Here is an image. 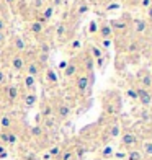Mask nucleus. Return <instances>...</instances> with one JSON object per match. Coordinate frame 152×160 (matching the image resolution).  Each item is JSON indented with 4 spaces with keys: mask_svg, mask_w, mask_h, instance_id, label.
Segmentation results:
<instances>
[{
    "mask_svg": "<svg viewBox=\"0 0 152 160\" xmlns=\"http://www.w3.org/2000/svg\"><path fill=\"white\" fill-rule=\"evenodd\" d=\"M59 158H61V160H77L74 150H62V154H61Z\"/></svg>",
    "mask_w": 152,
    "mask_h": 160,
    "instance_id": "6ab92c4d",
    "label": "nucleus"
},
{
    "mask_svg": "<svg viewBox=\"0 0 152 160\" xmlns=\"http://www.w3.org/2000/svg\"><path fill=\"white\" fill-rule=\"evenodd\" d=\"M38 72H39L38 65H36L34 62H30V65H28V75H31V77H36V75H38Z\"/></svg>",
    "mask_w": 152,
    "mask_h": 160,
    "instance_id": "4be33fe9",
    "label": "nucleus"
},
{
    "mask_svg": "<svg viewBox=\"0 0 152 160\" xmlns=\"http://www.w3.org/2000/svg\"><path fill=\"white\" fill-rule=\"evenodd\" d=\"M147 18H149V20H152V5L149 7V10H147Z\"/></svg>",
    "mask_w": 152,
    "mask_h": 160,
    "instance_id": "37998d69",
    "label": "nucleus"
},
{
    "mask_svg": "<svg viewBox=\"0 0 152 160\" xmlns=\"http://www.w3.org/2000/svg\"><path fill=\"white\" fill-rule=\"evenodd\" d=\"M31 136L33 137H41L43 136V128L41 126H33L31 128Z\"/></svg>",
    "mask_w": 152,
    "mask_h": 160,
    "instance_id": "bb28decb",
    "label": "nucleus"
},
{
    "mask_svg": "<svg viewBox=\"0 0 152 160\" xmlns=\"http://www.w3.org/2000/svg\"><path fill=\"white\" fill-rule=\"evenodd\" d=\"M134 23H136V33H144V30H146V26H147V23L144 20H141V18H137V20H134Z\"/></svg>",
    "mask_w": 152,
    "mask_h": 160,
    "instance_id": "2eb2a0df",
    "label": "nucleus"
},
{
    "mask_svg": "<svg viewBox=\"0 0 152 160\" xmlns=\"http://www.w3.org/2000/svg\"><path fill=\"white\" fill-rule=\"evenodd\" d=\"M46 80H48L49 83H57V80H59V78H57V74H56L54 70L48 69L46 70Z\"/></svg>",
    "mask_w": 152,
    "mask_h": 160,
    "instance_id": "dca6fc26",
    "label": "nucleus"
},
{
    "mask_svg": "<svg viewBox=\"0 0 152 160\" xmlns=\"http://www.w3.org/2000/svg\"><path fill=\"white\" fill-rule=\"evenodd\" d=\"M2 83H5V74L0 70V85H2Z\"/></svg>",
    "mask_w": 152,
    "mask_h": 160,
    "instance_id": "79ce46f5",
    "label": "nucleus"
},
{
    "mask_svg": "<svg viewBox=\"0 0 152 160\" xmlns=\"http://www.w3.org/2000/svg\"><path fill=\"white\" fill-rule=\"evenodd\" d=\"M89 33H92V34L98 33V25H97V21H90V25H89Z\"/></svg>",
    "mask_w": 152,
    "mask_h": 160,
    "instance_id": "7c9ffc66",
    "label": "nucleus"
},
{
    "mask_svg": "<svg viewBox=\"0 0 152 160\" xmlns=\"http://www.w3.org/2000/svg\"><path fill=\"white\" fill-rule=\"evenodd\" d=\"M7 2H8V3H13V2H15V0H7Z\"/></svg>",
    "mask_w": 152,
    "mask_h": 160,
    "instance_id": "de8ad7c7",
    "label": "nucleus"
},
{
    "mask_svg": "<svg viewBox=\"0 0 152 160\" xmlns=\"http://www.w3.org/2000/svg\"><path fill=\"white\" fill-rule=\"evenodd\" d=\"M119 5H116V3H111L110 7H108V10H114V8H118Z\"/></svg>",
    "mask_w": 152,
    "mask_h": 160,
    "instance_id": "c03bdc74",
    "label": "nucleus"
},
{
    "mask_svg": "<svg viewBox=\"0 0 152 160\" xmlns=\"http://www.w3.org/2000/svg\"><path fill=\"white\" fill-rule=\"evenodd\" d=\"M5 42V33H0V44Z\"/></svg>",
    "mask_w": 152,
    "mask_h": 160,
    "instance_id": "a18cd8bd",
    "label": "nucleus"
},
{
    "mask_svg": "<svg viewBox=\"0 0 152 160\" xmlns=\"http://www.w3.org/2000/svg\"><path fill=\"white\" fill-rule=\"evenodd\" d=\"M141 87L142 88H149V87H152V77H150V74H144L142 77H141Z\"/></svg>",
    "mask_w": 152,
    "mask_h": 160,
    "instance_id": "f8f14e48",
    "label": "nucleus"
},
{
    "mask_svg": "<svg viewBox=\"0 0 152 160\" xmlns=\"http://www.w3.org/2000/svg\"><path fill=\"white\" fill-rule=\"evenodd\" d=\"M85 152H87V149L84 147V145H77V147H75V150H74L75 158H77V160H82V158L85 157Z\"/></svg>",
    "mask_w": 152,
    "mask_h": 160,
    "instance_id": "f3484780",
    "label": "nucleus"
},
{
    "mask_svg": "<svg viewBox=\"0 0 152 160\" xmlns=\"http://www.w3.org/2000/svg\"><path fill=\"white\" fill-rule=\"evenodd\" d=\"M0 142H3V145L8 144V131H0Z\"/></svg>",
    "mask_w": 152,
    "mask_h": 160,
    "instance_id": "c85d7f7f",
    "label": "nucleus"
},
{
    "mask_svg": "<svg viewBox=\"0 0 152 160\" xmlns=\"http://www.w3.org/2000/svg\"><path fill=\"white\" fill-rule=\"evenodd\" d=\"M62 154V149H61V145H53V147L49 149V155L51 157H56V158H59Z\"/></svg>",
    "mask_w": 152,
    "mask_h": 160,
    "instance_id": "412c9836",
    "label": "nucleus"
},
{
    "mask_svg": "<svg viewBox=\"0 0 152 160\" xmlns=\"http://www.w3.org/2000/svg\"><path fill=\"white\" fill-rule=\"evenodd\" d=\"M101 46H103L105 49H108L111 46V39H103V41H101Z\"/></svg>",
    "mask_w": 152,
    "mask_h": 160,
    "instance_id": "e433bc0d",
    "label": "nucleus"
},
{
    "mask_svg": "<svg viewBox=\"0 0 152 160\" xmlns=\"http://www.w3.org/2000/svg\"><path fill=\"white\" fill-rule=\"evenodd\" d=\"M126 158L128 160H144V155H142V152H141V149H129L128 152H126Z\"/></svg>",
    "mask_w": 152,
    "mask_h": 160,
    "instance_id": "39448f33",
    "label": "nucleus"
},
{
    "mask_svg": "<svg viewBox=\"0 0 152 160\" xmlns=\"http://www.w3.org/2000/svg\"><path fill=\"white\" fill-rule=\"evenodd\" d=\"M119 132H121V128H119V124L118 122H113V124L110 126V129H108V139H116V137L119 136Z\"/></svg>",
    "mask_w": 152,
    "mask_h": 160,
    "instance_id": "1a4fd4ad",
    "label": "nucleus"
},
{
    "mask_svg": "<svg viewBox=\"0 0 152 160\" xmlns=\"http://www.w3.org/2000/svg\"><path fill=\"white\" fill-rule=\"evenodd\" d=\"M80 46H82V42L79 41V39H75L74 42H72V46H70V48H72V49H79V48H80Z\"/></svg>",
    "mask_w": 152,
    "mask_h": 160,
    "instance_id": "4c0bfd02",
    "label": "nucleus"
},
{
    "mask_svg": "<svg viewBox=\"0 0 152 160\" xmlns=\"http://www.w3.org/2000/svg\"><path fill=\"white\" fill-rule=\"evenodd\" d=\"M53 10H54V7H48L46 12L43 13V17H41V18L44 20V21H46V20H49V18H51V15H53Z\"/></svg>",
    "mask_w": 152,
    "mask_h": 160,
    "instance_id": "c756f323",
    "label": "nucleus"
},
{
    "mask_svg": "<svg viewBox=\"0 0 152 160\" xmlns=\"http://www.w3.org/2000/svg\"><path fill=\"white\" fill-rule=\"evenodd\" d=\"M77 70H79L77 64H75V62H69V64L66 65V69H64V75H66L67 78H70V77H74V75L77 74Z\"/></svg>",
    "mask_w": 152,
    "mask_h": 160,
    "instance_id": "6e6552de",
    "label": "nucleus"
},
{
    "mask_svg": "<svg viewBox=\"0 0 152 160\" xmlns=\"http://www.w3.org/2000/svg\"><path fill=\"white\" fill-rule=\"evenodd\" d=\"M136 92H137V100H139V103H141L144 108L150 106V103H152V95H150V92L146 90V88H142V87H139V88H137Z\"/></svg>",
    "mask_w": 152,
    "mask_h": 160,
    "instance_id": "f03ea898",
    "label": "nucleus"
},
{
    "mask_svg": "<svg viewBox=\"0 0 152 160\" xmlns=\"http://www.w3.org/2000/svg\"><path fill=\"white\" fill-rule=\"evenodd\" d=\"M110 2H111V0H110Z\"/></svg>",
    "mask_w": 152,
    "mask_h": 160,
    "instance_id": "3c124183",
    "label": "nucleus"
},
{
    "mask_svg": "<svg viewBox=\"0 0 152 160\" xmlns=\"http://www.w3.org/2000/svg\"><path fill=\"white\" fill-rule=\"evenodd\" d=\"M141 5L142 7H150L152 3H150V0H141Z\"/></svg>",
    "mask_w": 152,
    "mask_h": 160,
    "instance_id": "a19ab883",
    "label": "nucleus"
},
{
    "mask_svg": "<svg viewBox=\"0 0 152 160\" xmlns=\"http://www.w3.org/2000/svg\"><path fill=\"white\" fill-rule=\"evenodd\" d=\"M121 145L126 149H134L137 145V136L134 132H131V131H128V132L121 136Z\"/></svg>",
    "mask_w": 152,
    "mask_h": 160,
    "instance_id": "f257e3e1",
    "label": "nucleus"
},
{
    "mask_svg": "<svg viewBox=\"0 0 152 160\" xmlns=\"http://www.w3.org/2000/svg\"><path fill=\"white\" fill-rule=\"evenodd\" d=\"M41 113H43V116H44V118H48V116H51L53 110H51V106H48V105H46V106H44V110H43Z\"/></svg>",
    "mask_w": 152,
    "mask_h": 160,
    "instance_id": "c9c22d12",
    "label": "nucleus"
},
{
    "mask_svg": "<svg viewBox=\"0 0 152 160\" xmlns=\"http://www.w3.org/2000/svg\"><path fill=\"white\" fill-rule=\"evenodd\" d=\"M85 65H87V69H89V70H92V67H93V57H87V59H85Z\"/></svg>",
    "mask_w": 152,
    "mask_h": 160,
    "instance_id": "f704fd0d",
    "label": "nucleus"
},
{
    "mask_svg": "<svg viewBox=\"0 0 152 160\" xmlns=\"http://www.w3.org/2000/svg\"><path fill=\"white\" fill-rule=\"evenodd\" d=\"M87 10H89V7H87V5L84 3V5H80V8H79V13H80V15H82V13H85Z\"/></svg>",
    "mask_w": 152,
    "mask_h": 160,
    "instance_id": "58836bf2",
    "label": "nucleus"
},
{
    "mask_svg": "<svg viewBox=\"0 0 152 160\" xmlns=\"http://www.w3.org/2000/svg\"><path fill=\"white\" fill-rule=\"evenodd\" d=\"M20 95V92H18V87L17 85H10L8 88H7V97H8L10 101H15Z\"/></svg>",
    "mask_w": 152,
    "mask_h": 160,
    "instance_id": "9b49d317",
    "label": "nucleus"
},
{
    "mask_svg": "<svg viewBox=\"0 0 152 160\" xmlns=\"http://www.w3.org/2000/svg\"><path fill=\"white\" fill-rule=\"evenodd\" d=\"M114 155H116L118 158H126V154H119V152H116Z\"/></svg>",
    "mask_w": 152,
    "mask_h": 160,
    "instance_id": "49530a36",
    "label": "nucleus"
},
{
    "mask_svg": "<svg viewBox=\"0 0 152 160\" xmlns=\"http://www.w3.org/2000/svg\"><path fill=\"white\" fill-rule=\"evenodd\" d=\"M25 87H26L28 90L33 88V87H34V77H31V75H26V77H25Z\"/></svg>",
    "mask_w": 152,
    "mask_h": 160,
    "instance_id": "a878e982",
    "label": "nucleus"
},
{
    "mask_svg": "<svg viewBox=\"0 0 152 160\" xmlns=\"http://www.w3.org/2000/svg\"><path fill=\"white\" fill-rule=\"evenodd\" d=\"M12 67L17 69V70H21V69H23V57H21V56H15V57H13Z\"/></svg>",
    "mask_w": 152,
    "mask_h": 160,
    "instance_id": "4468645a",
    "label": "nucleus"
},
{
    "mask_svg": "<svg viewBox=\"0 0 152 160\" xmlns=\"http://www.w3.org/2000/svg\"><path fill=\"white\" fill-rule=\"evenodd\" d=\"M113 155H114L113 147H111V145H105L103 150H101V157H103V158H110V157H113Z\"/></svg>",
    "mask_w": 152,
    "mask_h": 160,
    "instance_id": "a211bd4d",
    "label": "nucleus"
},
{
    "mask_svg": "<svg viewBox=\"0 0 152 160\" xmlns=\"http://www.w3.org/2000/svg\"><path fill=\"white\" fill-rule=\"evenodd\" d=\"M18 142V134L13 132V131H8V144L7 145H15Z\"/></svg>",
    "mask_w": 152,
    "mask_h": 160,
    "instance_id": "b1692460",
    "label": "nucleus"
},
{
    "mask_svg": "<svg viewBox=\"0 0 152 160\" xmlns=\"http://www.w3.org/2000/svg\"><path fill=\"white\" fill-rule=\"evenodd\" d=\"M98 33H100V36H101L103 39H110L113 30H111V26L108 25V23H103L101 26H98Z\"/></svg>",
    "mask_w": 152,
    "mask_h": 160,
    "instance_id": "0eeeda50",
    "label": "nucleus"
},
{
    "mask_svg": "<svg viewBox=\"0 0 152 160\" xmlns=\"http://www.w3.org/2000/svg\"><path fill=\"white\" fill-rule=\"evenodd\" d=\"M90 54H92L93 59H101V49H98V48H95V46H92Z\"/></svg>",
    "mask_w": 152,
    "mask_h": 160,
    "instance_id": "393cba45",
    "label": "nucleus"
},
{
    "mask_svg": "<svg viewBox=\"0 0 152 160\" xmlns=\"http://www.w3.org/2000/svg\"><path fill=\"white\" fill-rule=\"evenodd\" d=\"M111 30H126V23L124 21H118V20H111Z\"/></svg>",
    "mask_w": 152,
    "mask_h": 160,
    "instance_id": "aec40b11",
    "label": "nucleus"
},
{
    "mask_svg": "<svg viewBox=\"0 0 152 160\" xmlns=\"http://www.w3.org/2000/svg\"><path fill=\"white\" fill-rule=\"evenodd\" d=\"M66 31H67V26L64 25V23L57 25V28H56V33H57V36H64V34H66Z\"/></svg>",
    "mask_w": 152,
    "mask_h": 160,
    "instance_id": "cd10ccee",
    "label": "nucleus"
},
{
    "mask_svg": "<svg viewBox=\"0 0 152 160\" xmlns=\"http://www.w3.org/2000/svg\"><path fill=\"white\" fill-rule=\"evenodd\" d=\"M0 18H2V17H0Z\"/></svg>",
    "mask_w": 152,
    "mask_h": 160,
    "instance_id": "8fccbe9b",
    "label": "nucleus"
},
{
    "mask_svg": "<svg viewBox=\"0 0 152 160\" xmlns=\"http://www.w3.org/2000/svg\"><path fill=\"white\" fill-rule=\"evenodd\" d=\"M126 95H128L129 98H133V100H137V92H136L134 88H129V90L126 92Z\"/></svg>",
    "mask_w": 152,
    "mask_h": 160,
    "instance_id": "473e14b6",
    "label": "nucleus"
},
{
    "mask_svg": "<svg viewBox=\"0 0 152 160\" xmlns=\"http://www.w3.org/2000/svg\"><path fill=\"white\" fill-rule=\"evenodd\" d=\"M56 114H57V118H59V119H67L69 116H70V106L66 105V103L59 105V106H57Z\"/></svg>",
    "mask_w": 152,
    "mask_h": 160,
    "instance_id": "20e7f679",
    "label": "nucleus"
},
{
    "mask_svg": "<svg viewBox=\"0 0 152 160\" xmlns=\"http://www.w3.org/2000/svg\"><path fill=\"white\" fill-rule=\"evenodd\" d=\"M141 152H142V155H144V157H152V139L142 141Z\"/></svg>",
    "mask_w": 152,
    "mask_h": 160,
    "instance_id": "423d86ee",
    "label": "nucleus"
},
{
    "mask_svg": "<svg viewBox=\"0 0 152 160\" xmlns=\"http://www.w3.org/2000/svg\"><path fill=\"white\" fill-rule=\"evenodd\" d=\"M15 48L18 51H23L25 49V41L21 39V38H15Z\"/></svg>",
    "mask_w": 152,
    "mask_h": 160,
    "instance_id": "2f4dec72",
    "label": "nucleus"
},
{
    "mask_svg": "<svg viewBox=\"0 0 152 160\" xmlns=\"http://www.w3.org/2000/svg\"><path fill=\"white\" fill-rule=\"evenodd\" d=\"M36 95L34 93H28V95L25 97V106H28V108H33L34 105H36Z\"/></svg>",
    "mask_w": 152,
    "mask_h": 160,
    "instance_id": "ddd939ff",
    "label": "nucleus"
},
{
    "mask_svg": "<svg viewBox=\"0 0 152 160\" xmlns=\"http://www.w3.org/2000/svg\"><path fill=\"white\" fill-rule=\"evenodd\" d=\"M12 124H13V121H12L10 116L3 114L2 118H0V129H2V131H10Z\"/></svg>",
    "mask_w": 152,
    "mask_h": 160,
    "instance_id": "9d476101",
    "label": "nucleus"
},
{
    "mask_svg": "<svg viewBox=\"0 0 152 160\" xmlns=\"http://www.w3.org/2000/svg\"><path fill=\"white\" fill-rule=\"evenodd\" d=\"M7 157H8V152H7L5 145L0 144V158H7Z\"/></svg>",
    "mask_w": 152,
    "mask_h": 160,
    "instance_id": "72a5a7b5",
    "label": "nucleus"
},
{
    "mask_svg": "<svg viewBox=\"0 0 152 160\" xmlns=\"http://www.w3.org/2000/svg\"><path fill=\"white\" fill-rule=\"evenodd\" d=\"M0 131H2V129H0Z\"/></svg>",
    "mask_w": 152,
    "mask_h": 160,
    "instance_id": "09e8293b",
    "label": "nucleus"
},
{
    "mask_svg": "<svg viewBox=\"0 0 152 160\" xmlns=\"http://www.w3.org/2000/svg\"><path fill=\"white\" fill-rule=\"evenodd\" d=\"M89 85H90V77L89 75H79L77 77V80H75V87H77V90L79 92H85L87 88H89Z\"/></svg>",
    "mask_w": 152,
    "mask_h": 160,
    "instance_id": "7ed1b4c3",
    "label": "nucleus"
},
{
    "mask_svg": "<svg viewBox=\"0 0 152 160\" xmlns=\"http://www.w3.org/2000/svg\"><path fill=\"white\" fill-rule=\"evenodd\" d=\"M30 30H31V33H34V34H39V33L43 31V23H39V21H34V23H31Z\"/></svg>",
    "mask_w": 152,
    "mask_h": 160,
    "instance_id": "5701e85b",
    "label": "nucleus"
},
{
    "mask_svg": "<svg viewBox=\"0 0 152 160\" xmlns=\"http://www.w3.org/2000/svg\"><path fill=\"white\" fill-rule=\"evenodd\" d=\"M5 28H7V26H5V21L0 18V33H3V31H5Z\"/></svg>",
    "mask_w": 152,
    "mask_h": 160,
    "instance_id": "ea45409f",
    "label": "nucleus"
}]
</instances>
